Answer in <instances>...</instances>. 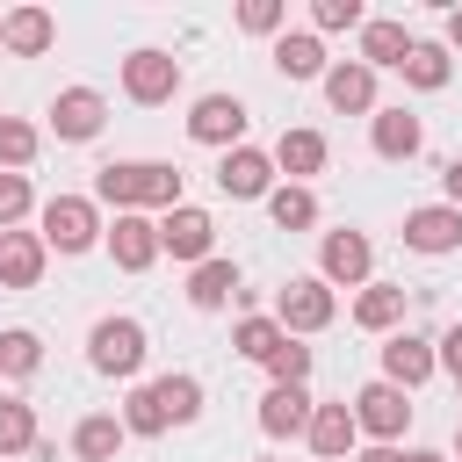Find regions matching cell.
I'll use <instances>...</instances> for the list:
<instances>
[{"label": "cell", "mask_w": 462, "mask_h": 462, "mask_svg": "<svg viewBox=\"0 0 462 462\" xmlns=\"http://www.w3.org/2000/svg\"><path fill=\"white\" fill-rule=\"evenodd\" d=\"M332 310H339V296H332L325 274H296V282H282V296H274V318H282L289 339H296V332H325Z\"/></svg>", "instance_id": "obj_1"}, {"label": "cell", "mask_w": 462, "mask_h": 462, "mask_svg": "<svg viewBox=\"0 0 462 462\" xmlns=\"http://www.w3.org/2000/svg\"><path fill=\"white\" fill-rule=\"evenodd\" d=\"M87 361H94L101 375L130 383V375L144 368V325H137V318H101V325L87 332Z\"/></svg>", "instance_id": "obj_2"}, {"label": "cell", "mask_w": 462, "mask_h": 462, "mask_svg": "<svg viewBox=\"0 0 462 462\" xmlns=\"http://www.w3.org/2000/svg\"><path fill=\"white\" fill-rule=\"evenodd\" d=\"M123 94H130L137 108L173 101V94H180V58H173V51H152V43L130 51V58H123Z\"/></svg>", "instance_id": "obj_3"}, {"label": "cell", "mask_w": 462, "mask_h": 462, "mask_svg": "<svg viewBox=\"0 0 462 462\" xmlns=\"http://www.w3.org/2000/svg\"><path fill=\"white\" fill-rule=\"evenodd\" d=\"M94 238H101V217H94L87 195H51V202H43V245H58V253H87Z\"/></svg>", "instance_id": "obj_4"}, {"label": "cell", "mask_w": 462, "mask_h": 462, "mask_svg": "<svg viewBox=\"0 0 462 462\" xmlns=\"http://www.w3.org/2000/svg\"><path fill=\"white\" fill-rule=\"evenodd\" d=\"M354 426L361 433H375L383 448L411 426V390H397V383H368V390H354Z\"/></svg>", "instance_id": "obj_5"}, {"label": "cell", "mask_w": 462, "mask_h": 462, "mask_svg": "<svg viewBox=\"0 0 462 462\" xmlns=\"http://www.w3.org/2000/svg\"><path fill=\"white\" fill-rule=\"evenodd\" d=\"M188 137L238 152V144H245V101H238V94H202V101L188 108Z\"/></svg>", "instance_id": "obj_6"}, {"label": "cell", "mask_w": 462, "mask_h": 462, "mask_svg": "<svg viewBox=\"0 0 462 462\" xmlns=\"http://www.w3.org/2000/svg\"><path fill=\"white\" fill-rule=\"evenodd\" d=\"M217 245V224H209V209H195V202H180V209H166L159 217V253H173V260H217L209 253Z\"/></svg>", "instance_id": "obj_7"}, {"label": "cell", "mask_w": 462, "mask_h": 462, "mask_svg": "<svg viewBox=\"0 0 462 462\" xmlns=\"http://www.w3.org/2000/svg\"><path fill=\"white\" fill-rule=\"evenodd\" d=\"M217 188H224L231 202L274 195V152H260V144H238V152H224V159H217Z\"/></svg>", "instance_id": "obj_8"}, {"label": "cell", "mask_w": 462, "mask_h": 462, "mask_svg": "<svg viewBox=\"0 0 462 462\" xmlns=\"http://www.w3.org/2000/svg\"><path fill=\"white\" fill-rule=\"evenodd\" d=\"M368 267H375V245H368L361 231H325V245H318V274H325V282L368 289Z\"/></svg>", "instance_id": "obj_9"}, {"label": "cell", "mask_w": 462, "mask_h": 462, "mask_svg": "<svg viewBox=\"0 0 462 462\" xmlns=\"http://www.w3.org/2000/svg\"><path fill=\"white\" fill-rule=\"evenodd\" d=\"M101 123H108V101H101L94 87H65V94L51 101V130H58L65 144H87V137H101Z\"/></svg>", "instance_id": "obj_10"}, {"label": "cell", "mask_w": 462, "mask_h": 462, "mask_svg": "<svg viewBox=\"0 0 462 462\" xmlns=\"http://www.w3.org/2000/svg\"><path fill=\"white\" fill-rule=\"evenodd\" d=\"M94 195H101L116 217L144 209V195H152V159H108V166L94 173Z\"/></svg>", "instance_id": "obj_11"}, {"label": "cell", "mask_w": 462, "mask_h": 462, "mask_svg": "<svg viewBox=\"0 0 462 462\" xmlns=\"http://www.w3.org/2000/svg\"><path fill=\"white\" fill-rule=\"evenodd\" d=\"M108 253H116V267H123V274H144V267L159 260V224H152L144 209L116 217V224H108Z\"/></svg>", "instance_id": "obj_12"}, {"label": "cell", "mask_w": 462, "mask_h": 462, "mask_svg": "<svg viewBox=\"0 0 462 462\" xmlns=\"http://www.w3.org/2000/svg\"><path fill=\"white\" fill-rule=\"evenodd\" d=\"M433 368H440L433 339H419V332H390V346H383V383H397V390H419Z\"/></svg>", "instance_id": "obj_13"}, {"label": "cell", "mask_w": 462, "mask_h": 462, "mask_svg": "<svg viewBox=\"0 0 462 462\" xmlns=\"http://www.w3.org/2000/svg\"><path fill=\"white\" fill-rule=\"evenodd\" d=\"M404 245H411V253H455V245H462V209H455V202L411 209V217H404Z\"/></svg>", "instance_id": "obj_14"}, {"label": "cell", "mask_w": 462, "mask_h": 462, "mask_svg": "<svg viewBox=\"0 0 462 462\" xmlns=\"http://www.w3.org/2000/svg\"><path fill=\"white\" fill-rule=\"evenodd\" d=\"M310 390L303 383H274L267 397H260V433H274V440H289V433H310Z\"/></svg>", "instance_id": "obj_15"}, {"label": "cell", "mask_w": 462, "mask_h": 462, "mask_svg": "<svg viewBox=\"0 0 462 462\" xmlns=\"http://www.w3.org/2000/svg\"><path fill=\"white\" fill-rule=\"evenodd\" d=\"M43 231H0V289H36L43 282Z\"/></svg>", "instance_id": "obj_16"}, {"label": "cell", "mask_w": 462, "mask_h": 462, "mask_svg": "<svg viewBox=\"0 0 462 462\" xmlns=\"http://www.w3.org/2000/svg\"><path fill=\"white\" fill-rule=\"evenodd\" d=\"M58 43V22L43 14V7H7L0 14V51H14V58H43Z\"/></svg>", "instance_id": "obj_17"}, {"label": "cell", "mask_w": 462, "mask_h": 462, "mask_svg": "<svg viewBox=\"0 0 462 462\" xmlns=\"http://www.w3.org/2000/svg\"><path fill=\"white\" fill-rule=\"evenodd\" d=\"M325 101H332L339 116H375V72H368L361 58L325 65Z\"/></svg>", "instance_id": "obj_18"}, {"label": "cell", "mask_w": 462, "mask_h": 462, "mask_svg": "<svg viewBox=\"0 0 462 462\" xmlns=\"http://www.w3.org/2000/svg\"><path fill=\"white\" fill-rule=\"evenodd\" d=\"M354 440H361L354 404H318V411H310V448H318V462H354Z\"/></svg>", "instance_id": "obj_19"}, {"label": "cell", "mask_w": 462, "mask_h": 462, "mask_svg": "<svg viewBox=\"0 0 462 462\" xmlns=\"http://www.w3.org/2000/svg\"><path fill=\"white\" fill-rule=\"evenodd\" d=\"M368 137H375V152H383V159H397V166H404V159H419V144H426V130H419V116H411V108H375V116H368Z\"/></svg>", "instance_id": "obj_20"}, {"label": "cell", "mask_w": 462, "mask_h": 462, "mask_svg": "<svg viewBox=\"0 0 462 462\" xmlns=\"http://www.w3.org/2000/svg\"><path fill=\"white\" fill-rule=\"evenodd\" d=\"M123 440H130V426H123L116 411H87V419L72 426V455H79V462H116Z\"/></svg>", "instance_id": "obj_21"}, {"label": "cell", "mask_w": 462, "mask_h": 462, "mask_svg": "<svg viewBox=\"0 0 462 462\" xmlns=\"http://www.w3.org/2000/svg\"><path fill=\"white\" fill-rule=\"evenodd\" d=\"M274 173H289L296 188H303L310 173H325V137H318V130H282V144H274Z\"/></svg>", "instance_id": "obj_22"}, {"label": "cell", "mask_w": 462, "mask_h": 462, "mask_svg": "<svg viewBox=\"0 0 462 462\" xmlns=\"http://www.w3.org/2000/svg\"><path fill=\"white\" fill-rule=\"evenodd\" d=\"M245 289H238V267L231 260H202L195 274H188V303L195 310H224V303H238Z\"/></svg>", "instance_id": "obj_23"}, {"label": "cell", "mask_w": 462, "mask_h": 462, "mask_svg": "<svg viewBox=\"0 0 462 462\" xmlns=\"http://www.w3.org/2000/svg\"><path fill=\"white\" fill-rule=\"evenodd\" d=\"M404 58H411V29L375 14V22L361 29V65H368V72H383V65H404Z\"/></svg>", "instance_id": "obj_24"}, {"label": "cell", "mask_w": 462, "mask_h": 462, "mask_svg": "<svg viewBox=\"0 0 462 462\" xmlns=\"http://www.w3.org/2000/svg\"><path fill=\"white\" fill-rule=\"evenodd\" d=\"M274 72H282V79H325V43L303 36V29H296V36L282 29V36H274Z\"/></svg>", "instance_id": "obj_25"}, {"label": "cell", "mask_w": 462, "mask_h": 462, "mask_svg": "<svg viewBox=\"0 0 462 462\" xmlns=\"http://www.w3.org/2000/svg\"><path fill=\"white\" fill-rule=\"evenodd\" d=\"M404 318V289H390V282H368L361 296H354V325L361 332H390Z\"/></svg>", "instance_id": "obj_26"}, {"label": "cell", "mask_w": 462, "mask_h": 462, "mask_svg": "<svg viewBox=\"0 0 462 462\" xmlns=\"http://www.w3.org/2000/svg\"><path fill=\"white\" fill-rule=\"evenodd\" d=\"M397 72H404L419 94H440V87H448V72H455V58H448V43H411V58H404Z\"/></svg>", "instance_id": "obj_27"}, {"label": "cell", "mask_w": 462, "mask_h": 462, "mask_svg": "<svg viewBox=\"0 0 462 462\" xmlns=\"http://www.w3.org/2000/svg\"><path fill=\"white\" fill-rule=\"evenodd\" d=\"M267 217H274L282 231H310V224H318V195L296 188V180H282V188L267 195Z\"/></svg>", "instance_id": "obj_28"}, {"label": "cell", "mask_w": 462, "mask_h": 462, "mask_svg": "<svg viewBox=\"0 0 462 462\" xmlns=\"http://www.w3.org/2000/svg\"><path fill=\"white\" fill-rule=\"evenodd\" d=\"M152 390H159V404H166V419H173V426L202 419V383H195V375H159Z\"/></svg>", "instance_id": "obj_29"}, {"label": "cell", "mask_w": 462, "mask_h": 462, "mask_svg": "<svg viewBox=\"0 0 462 462\" xmlns=\"http://www.w3.org/2000/svg\"><path fill=\"white\" fill-rule=\"evenodd\" d=\"M36 368H43V339H36V332H0V375L29 383Z\"/></svg>", "instance_id": "obj_30"}, {"label": "cell", "mask_w": 462, "mask_h": 462, "mask_svg": "<svg viewBox=\"0 0 462 462\" xmlns=\"http://www.w3.org/2000/svg\"><path fill=\"white\" fill-rule=\"evenodd\" d=\"M282 339H289V332H282V318H238V332H231V346H238L245 361H267Z\"/></svg>", "instance_id": "obj_31"}, {"label": "cell", "mask_w": 462, "mask_h": 462, "mask_svg": "<svg viewBox=\"0 0 462 462\" xmlns=\"http://www.w3.org/2000/svg\"><path fill=\"white\" fill-rule=\"evenodd\" d=\"M36 159V123H22V116H0V173H22Z\"/></svg>", "instance_id": "obj_32"}, {"label": "cell", "mask_w": 462, "mask_h": 462, "mask_svg": "<svg viewBox=\"0 0 462 462\" xmlns=\"http://www.w3.org/2000/svg\"><path fill=\"white\" fill-rule=\"evenodd\" d=\"M22 448H36V411L22 397H0V455H22Z\"/></svg>", "instance_id": "obj_33"}, {"label": "cell", "mask_w": 462, "mask_h": 462, "mask_svg": "<svg viewBox=\"0 0 462 462\" xmlns=\"http://www.w3.org/2000/svg\"><path fill=\"white\" fill-rule=\"evenodd\" d=\"M123 426H130V433H166V426H173L152 383H144V390H130V404H123Z\"/></svg>", "instance_id": "obj_34"}, {"label": "cell", "mask_w": 462, "mask_h": 462, "mask_svg": "<svg viewBox=\"0 0 462 462\" xmlns=\"http://www.w3.org/2000/svg\"><path fill=\"white\" fill-rule=\"evenodd\" d=\"M267 375H274V383H303V375H310V346H296V339H282V346L267 354Z\"/></svg>", "instance_id": "obj_35"}, {"label": "cell", "mask_w": 462, "mask_h": 462, "mask_svg": "<svg viewBox=\"0 0 462 462\" xmlns=\"http://www.w3.org/2000/svg\"><path fill=\"white\" fill-rule=\"evenodd\" d=\"M310 22H318V29H368L361 0H318V7H310Z\"/></svg>", "instance_id": "obj_36"}, {"label": "cell", "mask_w": 462, "mask_h": 462, "mask_svg": "<svg viewBox=\"0 0 462 462\" xmlns=\"http://www.w3.org/2000/svg\"><path fill=\"white\" fill-rule=\"evenodd\" d=\"M144 209H180V166L152 159V195H144Z\"/></svg>", "instance_id": "obj_37"}, {"label": "cell", "mask_w": 462, "mask_h": 462, "mask_svg": "<svg viewBox=\"0 0 462 462\" xmlns=\"http://www.w3.org/2000/svg\"><path fill=\"white\" fill-rule=\"evenodd\" d=\"M29 217V180L22 173H0V231H14Z\"/></svg>", "instance_id": "obj_38"}, {"label": "cell", "mask_w": 462, "mask_h": 462, "mask_svg": "<svg viewBox=\"0 0 462 462\" xmlns=\"http://www.w3.org/2000/svg\"><path fill=\"white\" fill-rule=\"evenodd\" d=\"M238 29L274 36V29H282V0H245V7H238Z\"/></svg>", "instance_id": "obj_39"}, {"label": "cell", "mask_w": 462, "mask_h": 462, "mask_svg": "<svg viewBox=\"0 0 462 462\" xmlns=\"http://www.w3.org/2000/svg\"><path fill=\"white\" fill-rule=\"evenodd\" d=\"M433 354H440V368H448V375H462V325H455V332H448Z\"/></svg>", "instance_id": "obj_40"}, {"label": "cell", "mask_w": 462, "mask_h": 462, "mask_svg": "<svg viewBox=\"0 0 462 462\" xmlns=\"http://www.w3.org/2000/svg\"><path fill=\"white\" fill-rule=\"evenodd\" d=\"M440 188H448V202L462 209V159H448V173H440Z\"/></svg>", "instance_id": "obj_41"}, {"label": "cell", "mask_w": 462, "mask_h": 462, "mask_svg": "<svg viewBox=\"0 0 462 462\" xmlns=\"http://www.w3.org/2000/svg\"><path fill=\"white\" fill-rule=\"evenodd\" d=\"M354 462H404V455H397V448H383V440H375V448H361V455H354Z\"/></svg>", "instance_id": "obj_42"}, {"label": "cell", "mask_w": 462, "mask_h": 462, "mask_svg": "<svg viewBox=\"0 0 462 462\" xmlns=\"http://www.w3.org/2000/svg\"><path fill=\"white\" fill-rule=\"evenodd\" d=\"M448 51H462V7L448 14Z\"/></svg>", "instance_id": "obj_43"}, {"label": "cell", "mask_w": 462, "mask_h": 462, "mask_svg": "<svg viewBox=\"0 0 462 462\" xmlns=\"http://www.w3.org/2000/svg\"><path fill=\"white\" fill-rule=\"evenodd\" d=\"M404 462H448V455H433V448H404Z\"/></svg>", "instance_id": "obj_44"}, {"label": "cell", "mask_w": 462, "mask_h": 462, "mask_svg": "<svg viewBox=\"0 0 462 462\" xmlns=\"http://www.w3.org/2000/svg\"><path fill=\"white\" fill-rule=\"evenodd\" d=\"M455 462H462V426H455Z\"/></svg>", "instance_id": "obj_45"}, {"label": "cell", "mask_w": 462, "mask_h": 462, "mask_svg": "<svg viewBox=\"0 0 462 462\" xmlns=\"http://www.w3.org/2000/svg\"><path fill=\"white\" fill-rule=\"evenodd\" d=\"M455 390H462V375H455Z\"/></svg>", "instance_id": "obj_46"}, {"label": "cell", "mask_w": 462, "mask_h": 462, "mask_svg": "<svg viewBox=\"0 0 462 462\" xmlns=\"http://www.w3.org/2000/svg\"><path fill=\"white\" fill-rule=\"evenodd\" d=\"M260 462H267V455H260Z\"/></svg>", "instance_id": "obj_47"}]
</instances>
